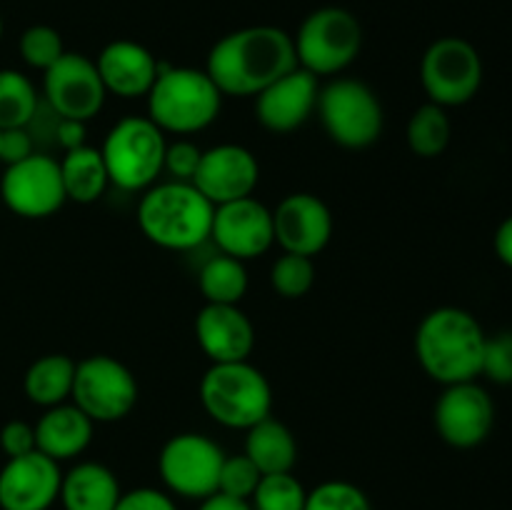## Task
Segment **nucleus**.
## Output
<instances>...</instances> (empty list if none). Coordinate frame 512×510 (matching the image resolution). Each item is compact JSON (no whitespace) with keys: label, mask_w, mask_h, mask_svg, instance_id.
<instances>
[{"label":"nucleus","mask_w":512,"mask_h":510,"mask_svg":"<svg viewBox=\"0 0 512 510\" xmlns=\"http://www.w3.org/2000/svg\"><path fill=\"white\" fill-rule=\"evenodd\" d=\"M495 255L500 258V263L508 265L512 270V215L510 218H505L503 223H500V228L495 230Z\"/></svg>","instance_id":"a19ab883"},{"label":"nucleus","mask_w":512,"mask_h":510,"mask_svg":"<svg viewBox=\"0 0 512 510\" xmlns=\"http://www.w3.org/2000/svg\"><path fill=\"white\" fill-rule=\"evenodd\" d=\"M450 135H453V125H450L448 113L435 103L420 105L410 115L408 128H405L408 148L418 158H438V155H443L445 148L450 145Z\"/></svg>","instance_id":"cd10ccee"},{"label":"nucleus","mask_w":512,"mask_h":510,"mask_svg":"<svg viewBox=\"0 0 512 510\" xmlns=\"http://www.w3.org/2000/svg\"><path fill=\"white\" fill-rule=\"evenodd\" d=\"M245 455L263 475L293 473L298 463V443L288 425L268 415L245 430Z\"/></svg>","instance_id":"b1692460"},{"label":"nucleus","mask_w":512,"mask_h":510,"mask_svg":"<svg viewBox=\"0 0 512 510\" xmlns=\"http://www.w3.org/2000/svg\"><path fill=\"white\" fill-rule=\"evenodd\" d=\"M148 118L163 133L190 135L205 130L220 113L223 93L205 70L173 68L158 60V78L145 95Z\"/></svg>","instance_id":"20e7f679"},{"label":"nucleus","mask_w":512,"mask_h":510,"mask_svg":"<svg viewBox=\"0 0 512 510\" xmlns=\"http://www.w3.org/2000/svg\"><path fill=\"white\" fill-rule=\"evenodd\" d=\"M38 110V93L20 70H0V130L25 128Z\"/></svg>","instance_id":"c85d7f7f"},{"label":"nucleus","mask_w":512,"mask_h":510,"mask_svg":"<svg viewBox=\"0 0 512 510\" xmlns=\"http://www.w3.org/2000/svg\"><path fill=\"white\" fill-rule=\"evenodd\" d=\"M43 95L58 118L88 123L100 113L108 90L100 80L95 60L65 50L63 58L43 73Z\"/></svg>","instance_id":"4468645a"},{"label":"nucleus","mask_w":512,"mask_h":510,"mask_svg":"<svg viewBox=\"0 0 512 510\" xmlns=\"http://www.w3.org/2000/svg\"><path fill=\"white\" fill-rule=\"evenodd\" d=\"M120 495L123 490L113 470L103 463L85 460L63 473L58 500L63 510H113Z\"/></svg>","instance_id":"5701e85b"},{"label":"nucleus","mask_w":512,"mask_h":510,"mask_svg":"<svg viewBox=\"0 0 512 510\" xmlns=\"http://www.w3.org/2000/svg\"><path fill=\"white\" fill-rule=\"evenodd\" d=\"M298 65L315 78L338 75L358 58L363 28L350 10L328 5L318 8L300 23L293 38Z\"/></svg>","instance_id":"0eeeda50"},{"label":"nucleus","mask_w":512,"mask_h":510,"mask_svg":"<svg viewBox=\"0 0 512 510\" xmlns=\"http://www.w3.org/2000/svg\"><path fill=\"white\" fill-rule=\"evenodd\" d=\"M0 448L8 458H20V455L33 453L35 448V428L23 423V420H10L0 430Z\"/></svg>","instance_id":"e433bc0d"},{"label":"nucleus","mask_w":512,"mask_h":510,"mask_svg":"<svg viewBox=\"0 0 512 510\" xmlns=\"http://www.w3.org/2000/svg\"><path fill=\"white\" fill-rule=\"evenodd\" d=\"M165 148V133L148 115H130L108 130L100 153L115 188L148 190L163 173Z\"/></svg>","instance_id":"423d86ee"},{"label":"nucleus","mask_w":512,"mask_h":510,"mask_svg":"<svg viewBox=\"0 0 512 510\" xmlns=\"http://www.w3.org/2000/svg\"><path fill=\"white\" fill-rule=\"evenodd\" d=\"M20 58L30 65V68H38V70H48L50 65L58 63L65 53V45L63 38L55 28L50 25H30L28 30H23L20 35Z\"/></svg>","instance_id":"473e14b6"},{"label":"nucleus","mask_w":512,"mask_h":510,"mask_svg":"<svg viewBox=\"0 0 512 510\" xmlns=\"http://www.w3.org/2000/svg\"><path fill=\"white\" fill-rule=\"evenodd\" d=\"M60 463L33 450L0 470V510H50L60 495Z\"/></svg>","instance_id":"f3484780"},{"label":"nucleus","mask_w":512,"mask_h":510,"mask_svg":"<svg viewBox=\"0 0 512 510\" xmlns=\"http://www.w3.org/2000/svg\"><path fill=\"white\" fill-rule=\"evenodd\" d=\"M195 340L210 363H238L253 353L255 328L238 305L205 303L195 315Z\"/></svg>","instance_id":"aec40b11"},{"label":"nucleus","mask_w":512,"mask_h":510,"mask_svg":"<svg viewBox=\"0 0 512 510\" xmlns=\"http://www.w3.org/2000/svg\"><path fill=\"white\" fill-rule=\"evenodd\" d=\"M58 143L65 153H68V150L80 148V145H85V123L83 120L60 118L58 120Z\"/></svg>","instance_id":"ea45409f"},{"label":"nucleus","mask_w":512,"mask_h":510,"mask_svg":"<svg viewBox=\"0 0 512 510\" xmlns=\"http://www.w3.org/2000/svg\"><path fill=\"white\" fill-rule=\"evenodd\" d=\"M315 110L328 138L343 148H368L383 133L385 118L378 95L355 78H335L320 88Z\"/></svg>","instance_id":"6e6552de"},{"label":"nucleus","mask_w":512,"mask_h":510,"mask_svg":"<svg viewBox=\"0 0 512 510\" xmlns=\"http://www.w3.org/2000/svg\"><path fill=\"white\" fill-rule=\"evenodd\" d=\"M305 510H373L363 488L348 480H325L308 490Z\"/></svg>","instance_id":"2f4dec72"},{"label":"nucleus","mask_w":512,"mask_h":510,"mask_svg":"<svg viewBox=\"0 0 512 510\" xmlns=\"http://www.w3.org/2000/svg\"><path fill=\"white\" fill-rule=\"evenodd\" d=\"M420 83L430 103L458 108L470 103L483 85V60L473 43L445 35L430 43L420 63Z\"/></svg>","instance_id":"1a4fd4ad"},{"label":"nucleus","mask_w":512,"mask_h":510,"mask_svg":"<svg viewBox=\"0 0 512 510\" xmlns=\"http://www.w3.org/2000/svg\"><path fill=\"white\" fill-rule=\"evenodd\" d=\"M260 180L258 158L245 145L223 143L203 150L190 183L213 205L250 198Z\"/></svg>","instance_id":"dca6fc26"},{"label":"nucleus","mask_w":512,"mask_h":510,"mask_svg":"<svg viewBox=\"0 0 512 510\" xmlns=\"http://www.w3.org/2000/svg\"><path fill=\"white\" fill-rule=\"evenodd\" d=\"M318 93V78L298 65L255 95V118L270 133H293L313 115Z\"/></svg>","instance_id":"6ab92c4d"},{"label":"nucleus","mask_w":512,"mask_h":510,"mask_svg":"<svg viewBox=\"0 0 512 510\" xmlns=\"http://www.w3.org/2000/svg\"><path fill=\"white\" fill-rule=\"evenodd\" d=\"M308 490L293 473L263 475L250 505L253 510H305Z\"/></svg>","instance_id":"c756f323"},{"label":"nucleus","mask_w":512,"mask_h":510,"mask_svg":"<svg viewBox=\"0 0 512 510\" xmlns=\"http://www.w3.org/2000/svg\"><path fill=\"white\" fill-rule=\"evenodd\" d=\"M260 478H263V473L255 468V463L245 453L230 455V458L225 455L223 468H220L218 493L233 495V498H240V500H250L253 498L255 488H258Z\"/></svg>","instance_id":"72a5a7b5"},{"label":"nucleus","mask_w":512,"mask_h":510,"mask_svg":"<svg viewBox=\"0 0 512 510\" xmlns=\"http://www.w3.org/2000/svg\"><path fill=\"white\" fill-rule=\"evenodd\" d=\"M275 243L283 253L318 255L333 235V215L328 205L313 193H293L273 210Z\"/></svg>","instance_id":"a211bd4d"},{"label":"nucleus","mask_w":512,"mask_h":510,"mask_svg":"<svg viewBox=\"0 0 512 510\" xmlns=\"http://www.w3.org/2000/svg\"><path fill=\"white\" fill-rule=\"evenodd\" d=\"M105 90L118 98H143L158 78V58L135 40H113L95 60Z\"/></svg>","instance_id":"412c9836"},{"label":"nucleus","mask_w":512,"mask_h":510,"mask_svg":"<svg viewBox=\"0 0 512 510\" xmlns=\"http://www.w3.org/2000/svg\"><path fill=\"white\" fill-rule=\"evenodd\" d=\"M33 138L25 128L0 130V163L13 165L33 155Z\"/></svg>","instance_id":"58836bf2"},{"label":"nucleus","mask_w":512,"mask_h":510,"mask_svg":"<svg viewBox=\"0 0 512 510\" xmlns=\"http://www.w3.org/2000/svg\"><path fill=\"white\" fill-rule=\"evenodd\" d=\"M200 403L223 428L248 430L273 410L268 378L248 360L213 363L200 380Z\"/></svg>","instance_id":"39448f33"},{"label":"nucleus","mask_w":512,"mask_h":510,"mask_svg":"<svg viewBox=\"0 0 512 510\" xmlns=\"http://www.w3.org/2000/svg\"><path fill=\"white\" fill-rule=\"evenodd\" d=\"M113 510H178V505L158 488H135L120 495Z\"/></svg>","instance_id":"4c0bfd02"},{"label":"nucleus","mask_w":512,"mask_h":510,"mask_svg":"<svg viewBox=\"0 0 512 510\" xmlns=\"http://www.w3.org/2000/svg\"><path fill=\"white\" fill-rule=\"evenodd\" d=\"M0 195L8 210L30 220L48 218L68 200L60 163L43 153H33L20 163L8 165L0 180Z\"/></svg>","instance_id":"f8f14e48"},{"label":"nucleus","mask_w":512,"mask_h":510,"mask_svg":"<svg viewBox=\"0 0 512 510\" xmlns=\"http://www.w3.org/2000/svg\"><path fill=\"white\" fill-rule=\"evenodd\" d=\"M73 405L93 423H115L138 403V380L130 368L110 355H90L75 363Z\"/></svg>","instance_id":"9d476101"},{"label":"nucleus","mask_w":512,"mask_h":510,"mask_svg":"<svg viewBox=\"0 0 512 510\" xmlns=\"http://www.w3.org/2000/svg\"><path fill=\"white\" fill-rule=\"evenodd\" d=\"M0 38H3V15H0Z\"/></svg>","instance_id":"37998d69"},{"label":"nucleus","mask_w":512,"mask_h":510,"mask_svg":"<svg viewBox=\"0 0 512 510\" xmlns=\"http://www.w3.org/2000/svg\"><path fill=\"white\" fill-rule=\"evenodd\" d=\"M60 175H63L65 198L80 205L95 203L110 183L103 153L90 145L68 150L60 160Z\"/></svg>","instance_id":"393cba45"},{"label":"nucleus","mask_w":512,"mask_h":510,"mask_svg":"<svg viewBox=\"0 0 512 510\" xmlns=\"http://www.w3.org/2000/svg\"><path fill=\"white\" fill-rule=\"evenodd\" d=\"M225 453L215 440L200 433H178L158 455V473L165 488L188 500H205L218 493Z\"/></svg>","instance_id":"9b49d317"},{"label":"nucleus","mask_w":512,"mask_h":510,"mask_svg":"<svg viewBox=\"0 0 512 510\" xmlns=\"http://www.w3.org/2000/svg\"><path fill=\"white\" fill-rule=\"evenodd\" d=\"M198 510H253V505H250V500H240L225 493H213L205 500H200Z\"/></svg>","instance_id":"79ce46f5"},{"label":"nucleus","mask_w":512,"mask_h":510,"mask_svg":"<svg viewBox=\"0 0 512 510\" xmlns=\"http://www.w3.org/2000/svg\"><path fill=\"white\" fill-rule=\"evenodd\" d=\"M298 68L293 38L275 25H250L210 48L205 73L223 95L250 98Z\"/></svg>","instance_id":"f257e3e1"},{"label":"nucleus","mask_w":512,"mask_h":510,"mask_svg":"<svg viewBox=\"0 0 512 510\" xmlns=\"http://www.w3.org/2000/svg\"><path fill=\"white\" fill-rule=\"evenodd\" d=\"M215 205L193 183L150 185L138 203V228L165 250H193L210 240Z\"/></svg>","instance_id":"7ed1b4c3"},{"label":"nucleus","mask_w":512,"mask_h":510,"mask_svg":"<svg viewBox=\"0 0 512 510\" xmlns=\"http://www.w3.org/2000/svg\"><path fill=\"white\" fill-rule=\"evenodd\" d=\"M210 240H215L220 253L243 260V263L250 258H260L275 243L273 210L265 208L253 195L215 205Z\"/></svg>","instance_id":"2eb2a0df"},{"label":"nucleus","mask_w":512,"mask_h":510,"mask_svg":"<svg viewBox=\"0 0 512 510\" xmlns=\"http://www.w3.org/2000/svg\"><path fill=\"white\" fill-rule=\"evenodd\" d=\"M200 155H203V150L195 143H190V140H175V143H170L165 148L163 170H168L175 180L190 183L200 165Z\"/></svg>","instance_id":"c9c22d12"},{"label":"nucleus","mask_w":512,"mask_h":510,"mask_svg":"<svg viewBox=\"0 0 512 510\" xmlns=\"http://www.w3.org/2000/svg\"><path fill=\"white\" fill-rule=\"evenodd\" d=\"M315 283L313 258L298 253H283L270 268V285L280 298H303Z\"/></svg>","instance_id":"7c9ffc66"},{"label":"nucleus","mask_w":512,"mask_h":510,"mask_svg":"<svg viewBox=\"0 0 512 510\" xmlns=\"http://www.w3.org/2000/svg\"><path fill=\"white\" fill-rule=\"evenodd\" d=\"M93 420L78 405H53L45 410L43 418L33 425L35 448L55 463L73 460L83 453L93 440Z\"/></svg>","instance_id":"4be33fe9"},{"label":"nucleus","mask_w":512,"mask_h":510,"mask_svg":"<svg viewBox=\"0 0 512 510\" xmlns=\"http://www.w3.org/2000/svg\"><path fill=\"white\" fill-rule=\"evenodd\" d=\"M485 330L473 313L455 305L435 308L415 330L418 363L435 383L455 385L478 380L483 370Z\"/></svg>","instance_id":"f03ea898"},{"label":"nucleus","mask_w":512,"mask_h":510,"mask_svg":"<svg viewBox=\"0 0 512 510\" xmlns=\"http://www.w3.org/2000/svg\"><path fill=\"white\" fill-rule=\"evenodd\" d=\"M433 423L450 448H478L488 440L495 425V403L488 390L475 380L445 385L435 403Z\"/></svg>","instance_id":"ddd939ff"},{"label":"nucleus","mask_w":512,"mask_h":510,"mask_svg":"<svg viewBox=\"0 0 512 510\" xmlns=\"http://www.w3.org/2000/svg\"><path fill=\"white\" fill-rule=\"evenodd\" d=\"M480 375L498 385H512V330H503V333L485 338Z\"/></svg>","instance_id":"f704fd0d"},{"label":"nucleus","mask_w":512,"mask_h":510,"mask_svg":"<svg viewBox=\"0 0 512 510\" xmlns=\"http://www.w3.org/2000/svg\"><path fill=\"white\" fill-rule=\"evenodd\" d=\"M198 285L205 303L238 305L248 293V270L243 260L220 253L200 268Z\"/></svg>","instance_id":"bb28decb"},{"label":"nucleus","mask_w":512,"mask_h":510,"mask_svg":"<svg viewBox=\"0 0 512 510\" xmlns=\"http://www.w3.org/2000/svg\"><path fill=\"white\" fill-rule=\"evenodd\" d=\"M75 378V360L63 353H50L35 360L25 370L23 388L30 403L40 408H53V405L65 403L73 393Z\"/></svg>","instance_id":"a878e982"}]
</instances>
